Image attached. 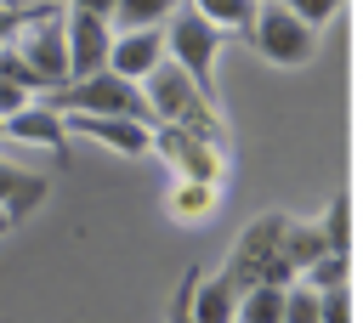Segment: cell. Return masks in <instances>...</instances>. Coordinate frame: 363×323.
<instances>
[{
  "label": "cell",
  "instance_id": "obj_27",
  "mask_svg": "<svg viewBox=\"0 0 363 323\" xmlns=\"http://www.w3.org/2000/svg\"><path fill=\"white\" fill-rule=\"evenodd\" d=\"M0 11H28V0H0Z\"/></svg>",
  "mask_w": 363,
  "mask_h": 323
},
{
  "label": "cell",
  "instance_id": "obj_18",
  "mask_svg": "<svg viewBox=\"0 0 363 323\" xmlns=\"http://www.w3.org/2000/svg\"><path fill=\"white\" fill-rule=\"evenodd\" d=\"M238 323H284V289L278 283H261L238 300Z\"/></svg>",
  "mask_w": 363,
  "mask_h": 323
},
{
  "label": "cell",
  "instance_id": "obj_24",
  "mask_svg": "<svg viewBox=\"0 0 363 323\" xmlns=\"http://www.w3.org/2000/svg\"><path fill=\"white\" fill-rule=\"evenodd\" d=\"M284 6H289V11H295L306 28H323V23L340 11V0H284Z\"/></svg>",
  "mask_w": 363,
  "mask_h": 323
},
{
  "label": "cell",
  "instance_id": "obj_21",
  "mask_svg": "<svg viewBox=\"0 0 363 323\" xmlns=\"http://www.w3.org/2000/svg\"><path fill=\"white\" fill-rule=\"evenodd\" d=\"M199 266H187L182 272V283H176V295H170V312H164V323H193V289H199Z\"/></svg>",
  "mask_w": 363,
  "mask_h": 323
},
{
  "label": "cell",
  "instance_id": "obj_14",
  "mask_svg": "<svg viewBox=\"0 0 363 323\" xmlns=\"http://www.w3.org/2000/svg\"><path fill=\"white\" fill-rule=\"evenodd\" d=\"M216 198H221V187L176 181V187H170V198H164V215H170V221H182V227H199V221H210V215H216Z\"/></svg>",
  "mask_w": 363,
  "mask_h": 323
},
{
  "label": "cell",
  "instance_id": "obj_28",
  "mask_svg": "<svg viewBox=\"0 0 363 323\" xmlns=\"http://www.w3.org/2000/svg\"><path fill=\"white\" fill-rule=\"evenodd\" d=\"M6 227H11V221H6V215H0V232H6Z\"/></svg>",
  "mask_w": 363,
  "mask_h": 323
},
{
  "label": "cell",
  "instance_id": "obj_5",
  "mask_svg": "<svg viewBox=\"0 0 363 323\" xmlns=\"http://www.w3.org/2000/svg\"><path fill=\"white\" fill-rule=\"evenodd\" d=\"M221 28L216 23H204L193 6H182L170 23H164V57L199 85V91H210L216 96V57H221Z\"/></svg>",
  "mask_w": 363,
  "mask_h": 323
},
{
  "label": "cell",
  "instance_id": "obj_20",
  "mask_svg": "<svg viewBox=\"0 0 363 323\" xmlns=\"http://www.w3.org/2000/svg\"><path fill=\"white\" fill-rule=\"evenodd\" d=\"M323 238H329V249L335 255H346V244H352V204L346 198H329V210H323Z\"/></svg>",
  "mask_w": 363,
  "mask_h": 323
},
{
  "label": "cell",
  "instance_id": "obj_17",
  "mask_svg": "<svg viewBox=\"0 0 363 323\" xmlns=\"http://www.w3.org/2000/svg\"><path fill=\"white\" fill-rule=\"evenodd\" d=\"M176 11H182V0H119L113 23H119V34L125 28H164Z\"/></svg>",
  "mask_w": 363,
  "mask_h": 323
},
{
  "label": "cell",
  "instance_id": "obj_9",
  "mask_svg": "<svg viewBox=\"0 0 363 323\" xmlns=\"http://www.w3.org/2000/svg\"><path fill=\"white\" fill-rule=\"evenodd\" d=\"M159 62H164V28H125V34H113L108 74H119L130 85H147Z\"/></svg>",
  "mask_w": 363,
  "mask_h": 323
},
{
  "label": "cell",
  "instance_id": "obj_23",
  "mask_svg": "<svg viewBox=\"0 0 363 323\" xmlns=\"http://www.w3.org/2000/svg\"><path fill=\"white\" fill-rule=\"evenodd\" d=\"M28 102H40V96H34L28 85H17V79H6V74H0V125H6V119H17Z\"/></svg>",
  "mask_w": 363,
  "mask_h": 323
},
{
  "label": "cell",
  "instance_id": "obj_6",
  "mask_svg": "<svg viewBox=\"0 0 363 323\" xmlns=\"http://www.w3.org/2000/svg\"><path fill=\"white\" fill-rule=\"evenodd\" d=\"M250 45H255L272 68H306V62L318 57V28H306L284 0H267V6L255 11Z\"/></svg>",
  "mask_w": 363,
  "mask_h": 323
},
{
  "label": "cell",
  "instance_id": "obj_16",
  "mask_svg": "<svg viewBox=\"0 0 363 323\" xmlns=\"http://www.w3.org/2000/svg\"><path fill=\"white\" fill-rule=\"evenodd\" d=\"M204 23H216L221 34H244L250 40V28H255V11H261V0H187Z\"/></svg>",
  "mask_w": 363,
  "mask_h": 323
},
{
  "label": "cell",
  "instance_id": "obj_29",
  "mask_svg": "<svg viewBox=\"0 0 363 323\" xmlns=\"http://www.w3.org/2000/svg\"><path fill=\"white\" fill-rule=\"evenodd\" d=\"M261 6H267V0H261Z\"/></svg>",
  "mask_w": 363,
  "mask_h": 323
},
{
  "label": "cell",
  "instance_id": "obj_26",
  "mask_svg": "<svg viewBox=\"0 0 363 323\" xmlns=\"http://www.w3.org/2000/svg\"><path fill=\"white\" fill-rule=\"evenodd\" d=\"M113 6L119 0H68V11H91V17H108V23H113Z\"/></svg>",
  "mask_w": 363,
  "mask_h": 323
},
{
  "label": "cell",
  "instance_id": "obj_8",
  "mask_svg": "<svg viewBox=\"0 0 363 323\" xmlns=\"http://www.w3.org/2000/svg\"><path fill=\"white\" fill-rule=\"evenodd\" d=\"M108 57H113V23L91 17V11H68V68H74V79L102 74Z\"/></svg>",
  "mask_w": 363,
  "mask_h": 323
},
{
  "label": "cell",
  "instance_id": "obj_25",
  "mask_svg": "<svg viewBox=\"0 0 363 323\" xmlns=\"http://www.w3.org/2000/svg\"><path fill=\"white\" fill-rule=\"evenodd\" d=\"M323 323H352V289H323Z\"/></svg>",
  "mask_w": 363,
  "mask_h": 323
},
{
  "label": "cell",
  "instance_id": "obj_12",
  "mask_svg": "<svg viewBox=\"0 0 363 323\" xmlns=\"http://www.w3.org/2000/svg\"><path fill=\"white\" fill-rule=\"evenodd\" d=\"M45 193H51V181H45V176L17 170V164H6V159H0V215H6V221H23L34 204H45Z\"/></svg>",
  "mask_w": 363,
  "mask_h": 323
},
{
  "label": "cell",
  "instance_id": "obj_22",
  "mask_svg": "<svg viewBox=\"0 0 363 323\" xmlns=\"http://www.w3.org/2000/svg\"><path fill=\"white\" fill-rule=\"evenodd\" d=\"M301 283H312L318 295H323V289H340V283H346V255H323V261H318Z\"/></svg>",
  "mask_w": 363,
  "mask_h": 323
},
{
  "label": "cell",
  "instance_id": "obj_3",
  "mask_svg": "<svg viewBox=\"0 0 363 323\" xmlns=\"http://www.w3.org/2000/svg\"><path fill=\"white\" fill-rule=\"evenodd\" d=\"M45 108H57L62 119H74V113H85V119H142V125H153V108H147V96H142V85H130V79H119V74H91V79H68L62 91H45L40 96ZM159 130V125H153Z\"/></svg>",
  "mask_w": 363,
  "mask_h": 323
},
{
  "label": "cell",
  "instance_id": "obj_19",
  "mask_svg": "<svg viewBox=\"0 0 363 323\" xmlns=\"http://www.w3.org/2000/svg\"><path fill=\"white\" fill-rule=\"evenodd\" d=\"M284 323H323V295L312 283H289L284 289Z\"/></svg>",
  "mask_w": 363,
  "mask_h": 323
},
{
  "label": "cell",
  "instance_id": "obj_1",
  "mask_svg": "<svg viewBox=\"0 0 363 323\" xmlns=\"http://www.w3.org/2000/svg\"><path fill=\"white\" fill-rule=\"evenodd\" d=\"M142 96H147V108H153V125H176V130H193V136H204V142L227 147V119H221L216 96H210V91H199V85L170 62V57L153 68V79L142 85Z\"/></svg>",
  "mask_w": 363,
  "mask_h": 323
},
{
  "label": "cell",
  "instance_id": "obj_4",
  "mask_svg": "<svg viewBox=\"0 0 363 323\" xmlns=\"http://www.w3.org/2000/svg\"><path fill=\"white\" fill-rule=\"evenodd\" d=\"M11 51L28 62L40 96H45V91H62V85L74 79V68H68V17H62L57 6H28V23H23V34L11 40Z\"/></svg>",
  "mask_w": 363,
  "mask_h": 323
},
{
  "label": "cell",
  "instance_id": "obj_15",
  "mask_svg": "<svg viewBox=\"0 0 363 323\" xmlns=\"http://www.w3.org/2000/svg\"><path fill=\"white\" fill-rule=\"evenodd\" d=\"M284 255H289V266L306 278L323 255H335L329 249V238H323V227L318 221H301V215H289V232H284Z\"/></svg>",
  "mask_w": 363,
  "mask_h": 323
},
{
  "label": "cell",
  "instance_id": "obj_7",
  "mask_svg": "<svg viewBox=\"0 0 363 323\" xmlns=\"http://www.w3.org/2000/svg\"><path fill=\"white\" fill-rule=\"evenodd\" d=\"M153 153L170 164L176 181H204V187H221L227 176V147L193 136V130H176V125H159L153 130Z\"/></svg>",
  "mask_w": 363,
  "mask_h": 323
},
{
  "label": "cell",
  "instance_id": "obj_11",
  "mask_svg": "<svg viewBox=\"0 0 363 323\" xmlns=\"http://www.w3.org/2000/svg\"><path fill=\"white\" fill-rule=\"evenodd\" d=\"M96 136V142H108L113 153H125V159H147L153 153V125H142V119H85V113H74L68 119V136Z\"/></svg>",
  "mask_w": 363,
  "mask_h": 323
},
{
  "label": "cell",
  "instance_id": "obj_2",
  "mask_svg": "<svg viewBox=\"0 0 363 323\" xmlns=\"http://www.w3.org/2000/svg\"><path fill=\"white\" fill-rule=\"evenodd\" d=\"M284 232H289V215H284V210L255 215V221L238 232V244H233V255L221 261V272H227L244 295L261 289V283H278V289L301 283V272H295L289 255H284Z\"/></svg>",
  "mask_w": 363,
  "mask_h": 323
},
{
  "label": "cell",
  "instance_id": "obj_13",
  "mask_svg": "<svg viewBox=\"0 0 363 323\" xmlns=\"http://www.w3.org/2000/svg\"><path fill=\"white\" fill-rule=\"evenodd\" d=\"M238 300H244V289L227 272L199 278V289H193V323H238Z\"/></svg>",
  "mask_w": 363,
  "mask_h": 323
},
{
  "label": "cell",
  "instance_id": "obj_10",
  "mask_svg": "<svg viewBox=\"0 0 363 323\" xmlns=\"http://www.w3.org/2000/svg\"><path fill=\"white\" fill-rule=\"evenodd\" d=\"M6 136H17V142H34V147H51L57 153V164H68V119L57 113V108H45V102H28L17 119H6L0 125Z\"/></svg>",
  "mask_w": 363,
  "mask_h": 323
}]
</instances>
